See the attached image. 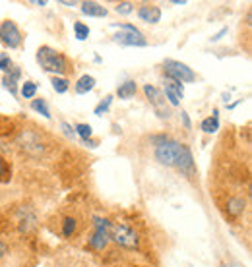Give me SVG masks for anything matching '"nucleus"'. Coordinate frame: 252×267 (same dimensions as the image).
I'll return each instance as SVG.
<instances>
[{"label": "nucleus", "mask_w": 252, "mask_h": 267, "mask_svg": "<svg viewBox=\"0 0 252 267\" xmlns=\"http://www.w3.org/2000/svg\"><path fill=\"white\" fill-rule=\"evenodd\" d=\"M60 128L64 130V134H66L68 137H72V139L76 137V130H74V128H72V126H70L68 122H62V124H60Z\"/></svg>", "instance_id": "c85d7f7f"}, {"label": "nucleus", "mask_w": 252, "mask_h": 267, "mask_svg": "<svg viewBox=\"0 0 252 267\" xmlns=\"http://www.w3.org/2000/svg\"><path fill=\"white\" fill-rule=\"evenodd\" d=\"M76 134L78 135H82V139H90L91 137V134H93V130H91V126L90 124H76Z\"/></svg>", "instance_id": "5701e85b"}, {"label": "nucleus", "mask_w": 252, "mask_h": 267, "mask_svg": "<svg viewBox=\"0 0 252 267\" xmlns=\"http://www.w3.org/2000/svg\"><path fill=\"white\" fill-rule=\"evenodd\" d=\"M180 118H182V122H184V126H186V128H190V118H188V115H186L184 111H180Z\"/></svg>", "instance_id": "c756f323"}, {"label": "nucleus", "mask_w": 252, "mask_h": 267, "mask_svg": "<svg viewBox=\"0 0 252 267\" xmlns=\"http://www.w3.org/2000/svg\"><path fill=\"white\" fill-rule=\"evenodd\" d=\"M134 93H136V83L132 82V80H128L125 82L119 89H117V95H119V99H132L134 97Z\"/></svg>", "instance_id": "a211bd4d"}, {"label": "nucleus", "mask_w": 252, "mask_h": 267, "mask_svg": "<svg viewBox=\"0 0 252 267\" xmlns=\"http://www.w3.org/2000/svg\"><path fill=\"white\" fill-rule=\"evenodd\" d=\"M74 231H76V221L70 219V217L64 219V223H62V233H64V236H72Z\"/></svg>", "instance_id": "393cba45"}, {"label": "nucleus", "mask_w": 252, "mask_h": 267, "mask_svg": "<svg viewBox=\"0 0 252 267\" xmlns=\"http://www.w3.org/2000/svg\"><path fill=\"white\" fill-rule=\"evenodd\" d=\"M225 33H227V27H223V29H221V31H219L217 35H214V37H212V41H219V39H221V37H223Z\"/></svg>", "instance_id": "7c9ffc66"}, {"label": "nucleus", "mask_w": 252, "mask_h": 267, "mask_svg": "<svg viewBox=\"0 0 252 267\" xmlns=\"http://www.w3.org/2000/svg\"><path fill=\"white\" fill-rule=\"evenodd\" d=\"M37 62L41 64V68L45 72L56 74V78L68 72V60H66V56L62 52L51 49V47H41L37 50Z\"/></svg>", "instance_id": "f257e3e1"}, {"label": "nucleus", "mask_w": 252, "mask_h": 267, "mask_svg": "<svg viewBox=\"0 0 252 267\" xmlns=\"http://www.w3.org/2000/svg\"><path fill=\"white\" fill-rule=\"evenodd\" d=\"M82 14L84 16H91V17H105L107 16V8L101 6L99 2H82Z\"/></svg>", "instance_id": "ddd939ff"}, {"label": "nucleus", "mask_w": 252, "mask_h": 267, "mask_svg": "<svg viewBox=\"0 0 252 267\" xmlns=\"http://www.w3.org/2000/svg\"><path fill=\"white\" fill-rule=\"evenodd\" d=\"M163 68H165V76H167L169 80L179 82V83H190V82L196 80V74H194L192 68H188L184 62L167 58V60L163 62Z\"/></svg>", "instance_id": "7ed1b4c3"}, {"label": "nucleus", "mask_w": 252, "mask_h": 267, "mask_svg": "<svg viewBox=\"0 0 252 267\" xmlns=\"http://www.w3.org/2000/svg\"><path fill=\"white\" fill-rule=\"evenodd\" d=\"M93 87H95V78L86 74V76H82V78L78 80V83H76V93H78V95H86V93H90Z\"/></svg>", "instance_id": "2eb2a0df"}, {"label": "nucleus", "mask_w": 252, "mask_h": 267, "mask_svg": "<svg viewBox=\"0 0 252 267\" xmlns=\"http://www.w3.org/2000/svg\"><path fill=\"white\" fill-rule=\"evenodd\" d=\"M111 27L113 29H125V31H130V33H140L138 27H134L130 23H111Z\"/></svg>", "instance_id": "cd10ccee"}, {"label": "nucleus", "mask_w": 252, "mask_h": 267, "mask_svg": "<svg viewBox=\"0 0 252 267\" xmlns=\"http://www.w3.org/2000/svg\"><path fill=\"white\" fill-rule=\"evenodd\" d=\"M4 170H6V167H4V161H2V157H0V176L4 174Z\"/></svg>", "instance_id": "72a5a7b5"}, {"label": "nucleus", "mask_w": 252, "mask_h": 267, "mask_svg": "<svg viewBox=\"0 0 252 267\" xmlns=\"http://www.w3.org/2000/svg\"><path fill=\"white\" fill-rule=\"evenodd\" d=\"M18 143L21 145V149H25L29 155L33 157H39L43 155L45 147H43V139L37 132H31V130H23V132L18 135Z\"/></svg>", "instance_id": "423d86ee"}, {"label": "nucleus", "mask_w": 252, "mask_h": 267, "mask_svg": "<svg viewBox=\"0 0 252 267\" xmlns=\"http://www.w3.org/2000/svg\"><path fill=\"white\" fill-rule=\"evenodd\" d=\"M138 16L142 21H147V23H157L161 19V10L159 6H153V4H144L140 6L138 10Z\"/></svg>", "instance_id": "f8f14e48"}, {"label": "nucleus", "mask_w": 252, "mask_h": 267, "mask_svg": "<svg viewBox=\"0 0 252 267\" xmlns=\"http://www.w3.org/2000/svg\"><path fill=\"white\" fill-rule=\"evenodd\" d=\"M35 93H37V83L35 82H25L21 85V97L23 99H33Z\"/></svg>", "instance_id": "4be33fe9"}, {"label": "nucleus", "mask_w": 252, "mask_h": 267, "mask_svg": "<svg viewBox=\"0 0 252 267\" xmlns=\"http://www.w3.org/2000/svg\"><path fill=\"white\" fill-rule=\"evenodd\" d=\"M243 211H245V200L243 198H231L227 201V213L231 217H239V215H243Z\"/></svg>", "instance_id": "dca6fc26"}, {"label": "nucleus", "mask_w": 252, "mask_h": 267, "mask_svg": "<svg viewBox=\"0 0 252 267\" xmlns=\"http://www.w3.org/2000/svg\"><path fill=\"white\" fill-rule=\"evenodd\" d=\"M84 145H88V147H95L97 143H95L93 139H84Z\"/></svg>", "instance_id": "2f4dec72"}, {"label": "nucleus", "mask_w": 252, "mask_h": 267, "mask_svg": "<svg viewBox=\"0 0 252 267\" xmlns=\"http://www.w3.org/2000/svg\"><path fill=\"white\" fill-rule=\"evenodd\" d=\"M219 267H229V266H225V264H221V266H219Z\"/></svg>", "instance_id": "f704fd0d"}, {"label": "nucleus", "mask_w": 252, "mask_h": 267, "mask_svg": "<svg viewBox=\"0 0 252 267\" xmlns=\"http://www.w3.org/2000/svg\"><path fill=\"white\" fill-rule=\"evenodd\" d=\"M202 130L206 134H216L219 130V117H217V109L214 111V115L210 118H204L202 120Z\"/></svg>", "instance_id": "f3484780"}, {"label": "nucleus", "mask_w": 252, "mask_h": 267, "mask_svg": "<svg viewBox=\"0 0 252 267\" xmlns=\"http://www.w3.org/2000/svg\"><path fill=\"white\" fill-rule=\"evenodd\" d=\"M115 10H117V14L128 16V14L134 12V4H132V2H119V4L115 6Z\"/></svg>", "instance_id": "a878e982"}, {"label": "nucleus", "mask_w": 252, "mask_h": 267, "mask_svg": "<svg viewBox=\"0 0 252 267\" xmlns=\"http://www.w3.org/2000/svg\"><path fill=\"white\" fill-rule=\"evenodd\" d=\"M0 70H2L4 74H8V72L12 70V60H10V56H6V54L0 56Z\"/></svg>", "instance_id": "bb28decb"}, {"label": "nucleus", "mask_w": 252, "mask_h": 267, "mask_svg": "<svg viewBox=\"0 0 252 267\" xmlns=\"http://www.w3.org/2000/svg\"><path fill=\"white\" fill-rule=\"evenodd\" d=\"M74 33H76V39H78V41H86V39L90 37V27H88L86 23H82V21H76V23H74Z\"/></svg>", "instance_id": "aec40b11"}, {"label": "nucleus", "mask_w": 252, "mask_h": 267, "mask_svg": "<svg viewBox=\"0 0 252 267\" xmlns=\"http://www.w3.org/2000/svg\"><path fill=\"white\" fill-rule=\"evenodd\" d=\"M51 83H53V89H54L56 93H66L68 87H70V82H68L66 78H56V76H54Z\"/></svg>", "instance_id": "412c9836"}, {"label": "nucleus", "mask_w": 252, "mask_h": 267, "mask_svg": "<svg viewBox=\"0 0 252 267\" xmlns=\"http://www.w3.org/2000/svg\"><path fill=\"white\" fill-rule=\"evenodd\" d=\"M18 78H19V70L18 68H12L6 76H4V80H2V83H4V87L12 93V95H18V87H16V82H18Z\"/></svg>", "instance_id": "4468645a"}, {"label": "nucleus", "mask_w": 252, "mask_h": 267, "mask_svg": "<svg viewBox=\"0 0 252 267\" xmlns=\"http://www.w3.org/2000/svg\"><path fill=\"white\" fill-rule=\"evenodd\" d=\"M109 240H113L115 244L134 250L138 248V234L125 223H111V231H109Z\"/></svg>", "instance_id": "f03ea898"}, {"label": "nucleus", "mask_w": 252, "mask_h": 267, "mask_svg": "<svg viewBox=\"0 0 252 267\" xmlns=\"http://www.w3.org/2000/svg\"><path fill=\"white\" fill-rule=\"evenodd\" d=\"M115 43L125 45V47H145L147 41L144 39L142 33H130V31H123L115 35Z\"/></svg>", "instance_id": "9b49d317"}, {"label": "nucleus", "mask_w": 252, "mask_h": 267, "mask_svg": "<svg viewBox=\"0 0 252 267\" xmlns=\"http://www.w3.org/2000/svg\"><path fill=\"white\" fill-rule=\"evenodd\" d=\"M95 233L93 236L90 238V248L97 250V252H103L109 244V231H111V223L107 219H101V217H95Z\"/></svg>", "instance_id": "39448f33"}, {"label": "nucleus", "mask_w": 252, "mask_h": 267, "mask_svg": "<svg viewBox=\"0 0 252 267\" xmlns=\"http://www.w3.org/2000/svg\"><path fill=\"white\" fill-rule=\"evenodd\" d=\"M163 97H167V99H169V105H173V107L180 105V99L184 97V87H182V83L167 78V80H165V95H163Z\"/></svg>", "instance_id": "9d476101"}, {"label": "nucleus", "mask_w": 252, "mask_h": 267, "mask_svg": "<svg viewBox=\"0 0 252 267\" xmlns=\"http://www.w3.org/2000/svg\"><path fill=\"white\" fill-rule=\"evenodd\" d=\"M144 93H145V97H147V101L151 103V107L155 109V113L161 117V118H169L171 117V111H169V107H167V101H165V97H163V93L157 89V87H153V85H144Z\"/></svg>", "instance_id": "0eeeda50"}, {"label": "nucleus", "mask_w": 252, "mask_h": 267, "mask_svg": "<svg viewBox=\"0 0 252 267\" xmlns=\"http://www.w3.org/2000/svg\"><path fill=\"white\" fill-rule=\"evenodd\" d=\"M6 252H8V248H6V244H4V242H0V258H2V256H4Z\"/></svg>", "instance_id": "473e14b6"}, {"label": "nucleus", "mask_w": 252, "mask_h": 267, "mask_svg": "<svg viewBox=\"0 0 252 267\" xmlns=\"http://www.w3.org/2000/svg\"><path fill=\"white\" fill-rule=\"evenodd\" d=\"M180 145L182 143H177V141H171V139H163L155 147V159L161 165H165V167H175V161H177V155L180 151Z\"/></svg>", "instance_id": "20e7f679"}, {"label": "nucleus", "mask_w": 252, "mask_h": 267, "mask_svg": "<svg viewBox=\"0 0 252 267\" xmlns=\"http://www.w3.org/2000/svg\"><path fill=\"white\" fill-rule=\"evenodd\" d=\"M31 109L37 111L39 115H43L45 118H51V111H49L47 101H43V99H33V101H31Z\"/></svg>", "instance_id": "6ab92c4d"}, {"label": "nucleus", "mask_w": 252, "mask_h": 267, "mask_svg": "<svg viewBox=\"0 0 252 267\" xmlns=\"http://www.w3.org/2000/svg\"><path fill=\"white\" fill-rule=\"evenodd\" d=\"M175 167H177L180 172H184L186 176L194 174V159H192V153H190V149H188L186 145H180V151H179V155H177Z\"/></svg>", "instance_id": "1a4fd4ad"}, {"label": "nucleus", "mask_w": 252, "mask_h": 267, "mask_svg": "<svg viewBox=\"0 0 252 267\" xmlns=\"http://www.w3.org/2000/svg\"><path fill=\"white\" fill-rule=\"evenodd\" d=\"M111 103H113V97H111V95H107V97H105V101H101V103L95 107V115H97V117H101L103 113H107V111H109V107H111Z\"/></svg>", "instance_id": "b1692460"}, {"label": "nucleus", "mask_w": 252, "mask_h": 267, "mask_svg": "<svg viewBox=\"0 0 252 267\" xmlns=\"http://www.w3.org/2000/svg\"><path fill=\"white\" fill-rule=\"evenodd\" d=\"M0 41L10 49H18L21 45V33L12 19L0 23Z\"/></svg>", "instance_id": "6e6552de"}]
</instances>
